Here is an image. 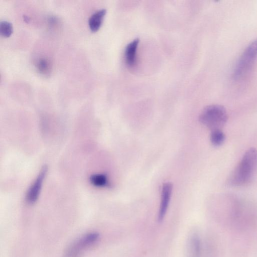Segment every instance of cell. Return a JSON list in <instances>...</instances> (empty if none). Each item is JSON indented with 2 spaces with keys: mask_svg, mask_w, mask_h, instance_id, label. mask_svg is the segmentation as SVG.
I'll use <instances>...</instances> for the list:
<instances>
[{
  "mask_svg": "<svg viewBox=\"0 0 257 257\" xmlns=\"http://www.w3.org/2000/svg\"><path fill=\"white\" fill-rule=\"evenodd\" d=\"M257 170V150L251 148L245 152L228 179L232 186H242L249 183Z\"/></svg>",
  "mask_w": 257,
  "mask_h": 257,
  "instance_id": "6da1fadb",
  "label": "cell"
},
{
  "mask_svg": "<svg viewBox=\"0 0 257 257\" xmlns=\"http://www.w3.org/2000/svg\"><path fill=\"white\" fill-rule=\"evenodd\" d=\"M257 60V39L250 43L238 59L232 73L234 80L246 77L252 70Z\"/></svg>",
  "mask_w": 257,
  "mask_h": 257,
  "instance_id": "7a4b0ae2",
  "label": "cell"
},
{
  "mask_svg": "<svg viewBox=\"0 0 257 257\" xmlns=\"http://www.w3.org/2000/svg\"><path fill=\"white\" fill-rule=\"evenodd\" d=\"M199 121L211 130L220 129L227 119L225 108L219 104H212L206 106L201 111Z\"/></svg>",
  "mask_w": 257,
  "mask_h": 257,
  "instance_id": "3957f363",
  "label": "cell"
},
{
  "mask_svg": "<svg viewBox=\"0 0 257 257\" xmlns=\"http://www.w3.org/2000/svg\"><path fill=\"white\" fill-rule=\"evenodd\" d=\"M99 238V234L96 231L82 235L68 246L63 257H81L83 251L96 243Z\"/></svg>",
  "mask_w": 257,
  "mask_h": 257,
  "instance_id": "277c9868",
  "label": "cell"
},
{
  "mask_svg": "<svg viewBox=\"0 0 257 257\" xmlns=\"http://www.w3.org/2000/svg\"><path fill=\"white\" fill-rule=\"evenodd\" d=\"M47 171V168L46 166L43 167L28 190L26 195V200L29 204H34L38 199Z\"/></svg>",
  "mask_w": 257,
  "mask_h": 257,
  "instance_id": "5b68a950",
  "label": "cell"
},
{
  "mask_svg": "<svg viewBox=\"0 0 257 257\" xmlns=\"http://www.w3.org/2000/svg\"><path fill=\"white\" fill-rule=\"evenodd\" d=\"M173 190V185L170 182H166L163 184L161 191V199L158 219L159 221H162L166 214L169 204L171 194Z\"/></svg>",
  "mask_w": 257,
  "mask_h": 257,
  "instance_id": "8992f818",
  "label": "cell"
},
{
  "mask_svg": "<svg viewBox=\"0 0 257 257\" xmlns=\"http://www.w3.org/2000/svg\"><path fill=\"white\" fill-rule=\"evenodd\" d=\"M139 41V38L134 39L127 45L125 49L124 59L126 64L130 67H133L136 64Z\"/></svg>",
  "mask_w": 257,
  "mask_h": 257,
  "instance_id": "52a82bcc",
  "label": "cell"
},
{
  "mask_svg": "<svg viewBox=\"0 0 257 257\" xmlns=\"http://www.w3.org/2000/svg\"><path fill=\"white\" fill-rule=\"evenodd\" d=\"M106 13V9H101L95 11L90 16L88 19V24L91 31L95 32L99 29Z\"/></svg>",
  "mask_w": 257,
  "mask_h": 257,
  "instance_id": "ba28073f",
  "label": "cell"
},
{
  "mask_svg": "<svg viewBox=\"0 0 257 257\" xmlns=\"http://www.w3.org/2000/svg\"><path fill=\"white\" fill-rule=\"evenodd\" d=\"M201 247L199 238L197 235H193L189 241L188 257H200Z\"/></svg>",
  "mask_w": 257,
  "mask_h": 257,
  "instance_id": "9c48e42d",
  "label": "cell"
},
{
  "mask_svg": "<svg viewBox=\"0 0 257 257\" xmlns=\"http://www.w3.org/2000/svg\"><path fill=\"white\" fill-rule=\"evenodd\" d=\"M90 183L95 187H105L109 185L108 178L103 174H95L89 178Z\"/></svg>",
  "mask_w": 257,
  "mask_h": 257,
  "instance_id": "30bf717a",
  "label": "cell"
},
{
  "mask_svg": "<svg viewBox=\"0 0 257 257\" xmlns=\"http://www.w3.org/2000/svg\"><path fill=\"white\" fill-rule=\"evenodd\" d=\"M225 139V134L221 129L211 130L210 140L212 145L215 147L221 145Z\"/></svg>",
  "mask_w": 257,
  "mask_h": 257,
  "instance_id": "8fae6325",
  "label": "cell"
},
{
  "mask_svg": "<svg viewBox=\"0 0 257 257\" xmlns=\"http://www.w3.org/2000/svg\"><path fill=\"white\" fill-rule=\"evenodd\" d=\"M50 62L48 59L45 57H40L36 62V67L41 73H48L50 69Z\"/></svg>",
  "mask_w": 257,
  "mask_h": 257,
  "instance_id": "7c38bea8",
  "label": "cell"
},
{
  "mask_svg": "<svg viewBox=\"0 0 257 257\" xmlns=\"http://www.w3.org/2000/svg\"><path fill=\"white\" fill-rule=\"evenodd\" d=\"M13 32V25L11 23L6 20L0 22V33L2 36L9 37Z\"/></svg>",
  "mask_w": 257,
  "mask_h": 257,
  "instance_id": "4fadbf2b",
  "label": "cell"
}]
</instances>
